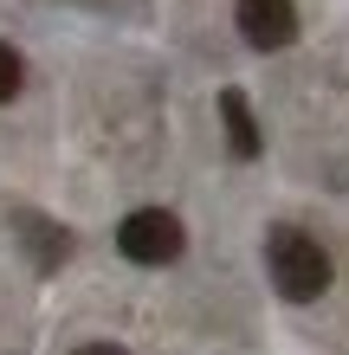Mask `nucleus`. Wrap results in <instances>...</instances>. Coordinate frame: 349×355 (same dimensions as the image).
Segmentation results:
<instances>
[{
	"label": "nucleus",
	"mask_w": 349,
	"mask_h": 355,
	"mask_svg": "<svg viewBox=\"0 0 349 355\" xmlns=\"http://www.w3.org/2000/svg\"><path fill=\"white\" fill-rule=\"evenodd\" d=\"M265 271L284 304H311L330 291V252L304 233V226H272L265 233Z\"/></svg>",
	"instance_id": "f257e3e1"
},
{
	"label": "nucleus",
	"mask_w": 349,
	"mask_h": 355,
	"mask_svg": "<svg viewBox=\"0 0 349 355\" xmlns=\"http://www.w3.org/2000/svg\"><path fill=\"white\" fill-rule=\"evenodd\" d=\"M181 245H188V233H181V220L169 207H136V214H123V226H117V252L130 265H175Z\"/></svg>",
	"instance_id": "f03ea898"
},
{
	"label": "nucleus",
	"mask_w": 349,
	"mask_h": 355,
	"mask_svg": "<svg viewBox=\"0 0 349 355\" xmlns=\"http://www.w3.org/2000/svg\"><path fill=\"white\" fill-rule=\"evenodd\" d=\"M233 19H239V39L259 52H284L298 39V7L291 0H233Z\"/></svg>",
	"instance_id": "7ed1b4c3"
},
{
	"label": "nucleus",
	"mask_w": 349,
	"mask_h": 355,
	"mask_svg": "<svg viewBox=\"0 0 349 355\" xmlns=\"http://www.w3.org/2000/svg\"><path fill=\"white\" fill-rule=\"evenodd\" d=\"M220 123H227V149L239 162H253L265 149V136H259V123H253V103H246V91H220Z\"/></svg>",
	"instance_id": "20e7f679"
},
{
	"label": "nucleus",
	"mask_w": 349,
	"mask_h": 355,
	"mask_svg": "<svg viewBox=\"0 0 349 355\" xmlns=\"http://www.w3.org/2000/svg\"><path fill=\"white\" fill-rule=\"evenodd\" d=\"M19 233H26V245H33V265H39V271H52V265H65V259H71V233H65L58 220L19 214Z\"/></svg>",
	"instance_id": "39448f33"
},
{
	"label": "nucleus",
	"mask_w": 349,
	"mask_h": 355,
	"mask_svg": "<svg viewBox=\"0 0 349 355\" xmlns=\"http://www.w3.org/2000/svg\"><path fill=\"white\" fill-rule=\"evenodd\" d=\"M19 85H26V58H19L7 39H0V103H7V97H19Z\"/></svg>",
	"instance_id": "423d86ee"
},
{
	"label": "nucleus",
	"mask_w": 349,
	"mask_h": 355,
	"mask_svg": "<svg viewBox=\"0 0 349 355\" xmlns=\"http://www.w3.org/2000/svg\"><path fill=\"white\" fill-rule=\"evenodd\" d=\"M71 355H130L123 343H85V349H71Z\"/></svg>",
	"instance_id": "0eeeda50"
}]
</instances>
